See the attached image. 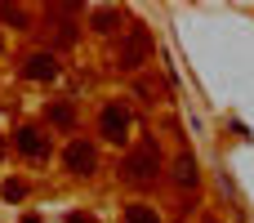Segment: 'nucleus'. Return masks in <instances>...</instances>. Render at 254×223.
Returning a JSON list of instances; mask_svg holds the SVG:
<instances>
[{
	"label": "nucleus",
	"instance_id": "nucleus-8",
	"mask_svg": "<svg viewBox=\"0 0 254 223\" xmlns=\"http://www.w3.org/2000/svg\"><path fill=\"white\" fill-rule=\"evenodd\" d=\"M49 125L71 130V125H76V107H71V103H49Z\"/></svg>",
	"mask_w": 254,
	"mask_h": 223
},
{
	"label": "nucleus",
	"instance_id": "nucleus-3",
	"mask_svg": "<svg viewBox=\"0 0 254 223\" xmlns=\"http://www.w3.org/2000/svg\"><path fill=\"white\" fill-rule=\"evenodd\" d=\"M129 125H134V116H129L125 103H107L103 116H98V134H103L107 143H125V139H129Z\"/></svg>",
	"mask_w": 254,
	"mask_h": 223
},
{
	"label": "nucleus",
	"instance_id": "nucleus-15",
	"mask_svg": "<svg viewBox=\"0 0 254 223\" xmlns=\"http://www.w3.org/2000/svg\"><path fill=\"white\" fill-rule=\"evenodd\" d=\"M0 156H4V143H0Z\"/></svg>",
	"mask_w": 254,
	"mask_h": 223
},
{
	"label": "nucleus",
	"instance_id": "nucleus-2",
	"mask_svg": "<svg viewBox=\"0 0 254 223\" xmlns=\"http://www.w3.org/2000/svg\"><path fill=\"white\" fill-rule=\"evenodd\" d=\"M147 54H152L147 27H129V36L121 40V54H116V63H121V72H138V67L147 63Z\"/></svg>",
	"mask_w": 254,
	"mask_h": 223
},
{
	"label": "nucleus",
	"instance_id": "nucleus-6",
	"mask_svg": "<svg viewBox=\"0 0 254 223\" xmlns=\"http://www.w3.org/2000/svg\"><path fill=\"white\" fill-rule=\"evenodd\" d=\"M22 76H27V80H54V76H58V58H54V54H31V58L22 63Z\"/></svg>",
	"mask_w": 254,
	"mask_h": 223
},
{
	"label": "nucleus",
	"instance_id": "nucleus-10",
	"mask_svg": "<svg viewBox=\"0 0 254 223\" xmlns=\"http://www.w3.org/2000/svg\"><path fill=\"white\" fill-rule=\"evenodd\" d=\"M116 18H121L116 9H98V13H94V27H98V31H112V27H116Z\"/></svg>",
	"mask_w": 254,
	"mask_h": 223
},
{
	"label": "nucleus",
	"instance_id": "nucleus-7",
	"mask_svg": "<svg viewBox=\"0 0 254 223\" xmlns=\"http://www.w3.org/2000/svg\"><path fill=\"white\" fill-rule=\"evenodd\" d=\"M196 179H201V170H196V156L192 152H183L179 161H174V188H196Z\"/></svg>",
	"mask_w": 254,
	"mask_h": 223
},
{
	"label": "nucleus",
	"instance_id": "nucleus-9",
	"mask_svg": "<svg viewBox=\"0 0 254 223\" xmlns=\"http://www.w3.org/2000/svg\"><path fill=\"white\" fill-rule=\"evenodd\" d=\"M125 223H161V215H156V206H143V201H134V206L125 210Z\"/></svg>",
	"mask_w": 254,
	"mask_h": 223
},
{
	"label": "nucleus",
	"instance_id": "nucleus-16",
	"mask_svg": "<svg viewBox=\"0 0 254 223\" xmlns=\"http://www.w3.org/2000/svg\"><path fill=\"white\" fill-rule=\"evenodd\" d=\"M205 223H219V219H205Z\"/></svg>",
	"mask_w": 254,
	"mask_h": 223
},
{
	"label": "nucleus",
	"instance_id": "nucleus-13",
	"mask_svg": "<svg viewBox=\"0 0 254 223\" xmlns=\"http://www.w3.org/2000/svg\"><path fill=\"white\" fill-rule=\"evenodd\" d=\"M67 223H94L89 215H67Z\"/></svg>",
	"mask_w": 254,
	"mask_h": 223
},
{
	"label": "nucleus",
	"instance_id": "nucleus-14",
	"mask_svg": "<svg viewBox=\"0 0 254 223\" xmlns=\"http://www.w3.org/2000/svg\"><path fill=\"white\" fill-rule=\"evenodd\" d=\"M22 223H40V219H36V215H27V219H22Z\"/></svg>",
	"mask_w": 254,
	"mask_h": 223
},
{
	"label": "nucleus",
	"instance_id": "nucleus-12",
	"mask_svg": "<svg viewBox=\"0 0 254 223\" xmlns=\"http://www.w3.org/2000/svg\"><path fill=\"white\" fill-rule=\"evenodd\" d=\"M0 18H4V22H13V27H27V13H22V9H13V4H0Z\"/></svg>",
	"mask_w": 254,
	"mask_h": 223
},
{
	"label": "nucleus",
	"instance_id": "nucleus-4",
	"mask_svg": "<svg viewBox=\"0 0 254 223\" xmlns=\"http://www.w3.org/2000/svg\"><path fill=\"white\" fill-rule=\"evenodd\" d=\"M63 165H67L71 174H94V170H98V152H94L85 139H76V143H67V152H63Z\"/></svg>",
	"mask_w": 254,
	"mask_h": 223
},
{
	"label": "nucleus",
	"instance_id": "nucleus-1",
	"mask_svg": "<svg viewBox=\"0 0 254 223\" xmlns=\"http://www.w3.org/2000/svg\"><path fill=\"white\" fill-rule=\"evenodd\" d=\"M121 174H125V183H134V188L156 183V174H161V152H156V143H138V148L121 161Z\"/></svg>",
	"mask_w": 254,
	"mask_h": 223
},
{
	"label": "nucleus",
	"instance_id": "nucleus-11",
	"mask_svg": "<svg viewBox=\"0 0 254 223\" xmlns=\"http://www.w3.org/2000/svg\"><path fill=\"white\" fill-rule=\"evenodd\" d=\"M0 192H4V201H22V197H27V183H18V179H9V183H4Z\"/></svg>",
	"mask_w": 254,
	"mask_h": 223
},
{
	"label": "nucleus",
	"instance_id": "nucleus-5",
	"mask_svg": "<svg viewBox=\"0 0 254 223\" xmlns=\"http://www.w3.org/2000/svg\"><path fill=\"white\" fill-rule=\"evenodd\" d=\"M13 143H18V152L31 156V161H45V156H49V134L36 130V125H22V130L13 134Z\"/></svg>",
	"mask_w": 254,
	"mask_h": 223
}]
</instances>
